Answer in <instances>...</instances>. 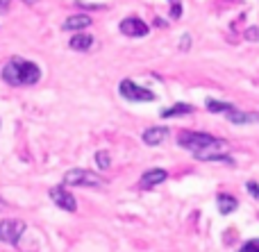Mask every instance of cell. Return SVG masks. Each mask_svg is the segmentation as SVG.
Masks as SVG:
<instances>
[{
    "instance_id": "cell-23",
    "label": "cell",
    "mask_w": 259,
    "mask_h": 252,
    "mask_svg": "<svg viewBox=\"0 0 259 252\" xmlns=\"http://www.w3.org/2000/svg\"><path fill=\"white\" fill-rule=\"evenodd\" d=\"M155 25H157V27H166V25H168V23H166V21H161V18H157V21H155Z\"/></svg>"
},
{
    "instance_id": "cell-1",
    "label": "cell",
    "mask_w": 259,
    "mask_h": 252,
    "mask_svg": "<svg viewBox=\"0 0 259 252\" xmlns=\"http://www.w3.org/2000/svg\"><path fill=\"white\" fill-rule=\"evenodd\" d=\"M0 77H3L5 84L9 86H34L36 82L41 80V68L39 64L30 62V59L23 57H12L0 71Z\"/></svg>"
},
{
    "instance_id": "cell-20",
    "label": "cell",
    "mask_w": 259,
    "mask_h": 252,
    "mask_svg": "<svg viewBox=\"0 0 259 252\" xmlns=\"http://www.w3.org/2000/svg\"><path fill=\"white\" fill-rule=\"evenodd\" d=\"M246 189H248V193H250L252 198L259 200V184H257L255 180H248V182H246Z\"/></svg>"
},
{
    "instance_id": "cell-10",
    "label": "cell",
    "mask_w": 259,
    "mask_h": 252,
    "mask_svg": "<svg viewBox=\"0 0 259 252\" xmlns=\"http://www.w3.org/2000/svg\"><path fill=\"white\" fill-rule=\"evenodd\" d=\"M91 23H94V18H91L89 14H75V16H68L66 21L62 23V30L80 32V30H84V27H89Z\"/></svg>"
},
{
    "instance_id": "cell-17",
    "label": "cell",
    "mask_w": 259,
    "mask_h": 252,
    "mask_svg": "<svg viewBox=\"0 0 259 252\" xmlns=\"http://www.w3.org/2000/svg\"><path fill=\"white\" fill-rule=\"evenodd\" d=\"M237 252H259V239H248Z\"/></svg>"
},
{
    "instance_id": "cell-3",
    "label": "cell",
    "mask_w": 259,
    "mask_h": 252,
    "mask_svg": "<svg viewBox=\"0 0 259 252\" xmlns=\"http://www.w3.org/2000/svg\"><path fill=\"white\" fill-rule=\"evenodd\" d=\"M216 136L214 134H207V132H193V130H182L178 134V145L184 150H189L191 155L200 153L205 150L209 143H214Z\"/></svg>"
},
{
    "instance_id": "cell-14",
    "label": "cell",
    "mask_w": 259,
    "mask_h": 252,
    "mask_svg": "<svg viewBox=\"0 0 259 252\" xmlns=\"http://www.w3.org/2000/svg\"><path fill=\"white\" fill-rule=\"evenodd\" d=\"M189 114H193V105H189V103H175V105H170V107L161 109L159 116L161 118H178V116H189Z\"/></svg>"
},
{
    "instance_id": "cell-19",
    "label": "cell",
    "mask_w": 259,
    "mask_h": 252,
    "mask_svg": "<svg viewBox=\"0 0 259 252\" xmlns=\"http://www.w3.org/2000/svg\"><path fill=\"white\" fill-rule=\"evenodd\" d=\"M243 39L246 41H259V27L257 25L246 27V30H243Z\"/></svg>"
},
{
    "instance_id": "cell-8",
    "label": "cell",
    "mask_w": 259,
    "mask_h": 252,
    "mask_svg": "<svg viewBox=\"0 0 259 252\" xmlns=\"http://www.w3.org/2000/svg\"><path fill=\"white\" fill-rule=\"evenodd\" d=\"M166 180H168V171H164V168H150V171H146L141 175L139 186L141 189H155V186L164 184Z\"/></svg>"
},
{
    "instance_id": "cell-7",
    "label": "cell",
    "mask_w": 259,
    "mask_h": 252,
    "mask_svg": "<svg viewBox=\"0 0 259 252\" xmlns=\"http://www.w3.org/2000/svg\"><path fill=\"white\" fill-rule=\"evenodd\" d=\"M50 200H53L55 205H57L59 209H64V212H77V203H75V198H73V193H68L66 191V186L64 184H59V186H53L50 189Z\"/></svg>"
},
{
    "instance_id": "cell-21",
    "label": "cell",
    "mask_w": 259,
    "mask_h": 252,
    "mask_svg": "<svg viewBox=\"0 0 259 252\" xmlns=\"http://www.w3.org/2000/svg\"><path fill=\"white\" fill-rule=\"evenodd\" d=\"M180 16H182V3L170 5V18H173V21H178Z\"/></svg>"
},
{
    "instance_id": "cell-26",
    "label": "cell",
    "mask_w": 259,
    "mask_h": 252,
    "mask_svg": "<svg viewBox=\"0 0 259 252\" xmlns=\"http://www.w3.org/2000/svg\"><path fill=\"white\" fill-rule=\"evenodd\" d=\"M168 3H170V5H175V3H182V0H168Z\"/></svg>"
},
{
    "instance_id": "cell-9",
    "label": "cell",
    "mask_w": 259,
    "mask_h": 252,
    "mask_svg": "<svg viewBox=\"0 0 259 252\" xmlns=\"http://www.w3.org/2000/svg\"><path fill=\"white\" fill-rule=\"evenodd\" d=\"M168 134H170L168 127L155 125V127H148V130L141 134V139H143V143H146V145L155 148V145H161V143H164V141L168 139Z\"/></svg>"
},
{
    "instance_id": "cell-4",
    "label": "cell",
    "mask_w": 259,
    "mask_h": 252,
    "mask_svg": "<svg viewBox=\"0 0 259 252\" xmlns=\"http://www.w3.org/2000/svg\"><path fill=\"white\" fill-rule=\"evenodd\" d=\"M118 93L125 100H130V103H152V100H157L155 91L146 89V86H139L137 82H132V80H121Z\"/></svg>"
},
{
    "instance_id": "cell-11",
    "label": "cell",
    "mask_w": 259,
    "mask_h": 252,
    "mask_svg": "<svg viewBox=\"0 0 259 252\" xmlns=\"http://www.w3.org/2000/svg\"><path fill=\"white\" fill-rule=\"evenodd\" d=\"M94 36L87 34V32H77L75 36H71L68 39V48L75 50V53H89L91 48H94Z\"/></svg>"
},
{
    "instance_id": "cell-5",
    "label": "cell",
    "mask_w": 259,
    "mask_h": 252,
    "mask_svg": "<svg viewBox=\"0 0 259 252\" xmlns=\"http://www.w3.org/2000/svg\"><path fill=\"white\" fill-rule=\"evenodd\" d=\"M25 232V223L16 218H3L0 221V241L7 245H16Z\"/></svg>"
},
{
    "instance_id": "cell-15",
    "label": "cell",
    "mask_w": 259,
    "mask_h": 252,
    "mask_svg": "<svg viewBox=\"0 0 259 252\" xmlns=\"http://www.w3.org/2000/svg\"><path fill=\"white\" fill-rule=\"evenodd\" d=\"M205 107H207V112H211V114H228L230 109H234L237 105H232V103H221V100H214V98H207V100H205Z\"/></svg>"
},
{
    "instance_id": "cell-22",
    "label": "cell",
    "mask_w": 259,
    "mask_h": 252,
    "mask_svg": "<svg viewBox=\"0 0 259 252\" xmlns=\"http://www.w3.org/2000/svg\"><path fill=\"white\" fill-rule=\"evenodd\" d=\"M9 3H12V0H0V16L9 12Z\"/></svg>"
},
{
    "instance_id": "cell-12",
    "label": "cell",
    "mask_w": 259,
    "mask_h": 252,
    "mask_svg": "<svg viewBox=\"0 0 259 252\" xmlns=\"http://www.w3.org/2000/svg\"><path fill=\"white\" fill-rule=\"evenodd\" d=\"M225 118H228L232 125H248V123H259V114L243 112V109H239V107L230 109V112L225 114Z\"/></svg>"
},
{
    "instance_id": "cell-6",
    "label": "cell",
    "mask_w": 259,
    "mask_h": 252,
    "mask_svg": "<svg viewBox=\"0 0 259 252\" xmlns=\"http://www.w3.org/2000/svg\"><path fill=\"white\" fill-rule=\"evenodd\" d=\"M118 30H121L123 36H130V39H143V36H148L150 27H148V23L143 21V18L125 16L121 23H118Z\"/></svg>"
},
{
    "instance_id": "cell-25",
    "label": "cell",
    "mask_w": 259,
    "mask_h": 252,
    "mask_svg": "<svg viewBox=\"0 0 259 252\" xmlns=\"http://www.w3.org/2000/svg\"><path fill=\"white\" fill-rule=\"evenodd\" d=\"M7 207V203H3V198H0V209H5Z\"/></svg>"
},
{
    "instance_id": "cell-16",
    "label": "cell",
    "mask_w": 259,
    "mask_h": 252,
    "mask_svg": "<svg viewBox=\"0 0 259 252\" xmlns=\"http://www.w3.org/2000/svg\"><path fill=\"white\" fill-rule=\"evenodd\" d=\"M96 164H98L100 171H107V168L112 166V155H109L107 150H98V153H96Z\"/></svg>"
},
{
    "instance_id": "cell-24",
    "label": "cell",
    "mask_w": 259,
    "mask_h": 252,
    "mask_svg": "<svg viewBox=\"0 0 259 252\" xmlns=\"http://www.w3.org/2000/svg\"><path fill=\"white\" fill-rule=\"evenodd\" d=\"M23 3H25V5H34L36 0H23Z\"/></svg>"
},
{
    "instance_id": "cell-18",
    "label": "cell",
    "mask_w": 259,
    "mask_h": 252,
    "mask_svg": "<svg viewBox=\"0 0 259 252\" xmlns=\"http://www.w3.org/2000/svg\"><path fill=\"white\" fill-rule=\"evenodd\" d=\"M180 53H189V50H191V34H189V32H184L182 36H180Z\"/></svg>"
},
{
    "instance_id": "cell-13",
    "label": "cell",
    "mask_w": 259,
    "mask_h": 252,
    "mask_svg": "<svg viewBox=\"0 0 259 252\" xmlns=\"http://www.w3.org/2000/svg\"><path fill=\"white\" fill-rule=\"evenodd\" d=\"M216 207H219L221 216H230V214H234L239 209V200L232 193H219L216 195Z\"/></svg>"
},
{
    "instance_id": "cell-2",
    "label": "cell",
    "mask_w": 259,
    "mask_h": 252,
    "mask_svg": "<svg viewBox=\"0 0 259 252\" xmlns=\"http://www.w3.org/2000/svg\"><path fill=\"white\" fill-rule=\"evenodd\" d=\"M64 186H89V189H103L105 177L98 175L96 171H87V168H71L64 173Z\"/></svg>"
}]
</instances>
